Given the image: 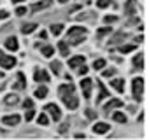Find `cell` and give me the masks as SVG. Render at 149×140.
I'll use <instances>...</instances> for the list:
<instances>
[{"label":"cell","instance_id":"37","mask_svg":"<svg viewBox=\"0 0 149 140\" xmlns=\"http://www.w3.org/2000/svg\"><path fill=\"white\" fill-rule=\"evenodd\" d=\"M116 19H118L116 16H105V18H104V21H105V23H114Z\"/></svg>","mask_w":149,"mask_h":140},{"label":"cell","instance_id":"35","mask_svg":"<svg viewBox=\"0 0 149 140\" xmlns=\"http://www.w3.org/2000/svg\"><path fill=\"white\" fill-rule=\"evenodd\" d=\"M114 72H116V70H112V68L104 70V76H105V77H112V76H114Z\"/></svg>","mask_w":149,"mask_h":140},{"label":"cell","instance_id":"34","mask_svg":"<svg viewBox=\"0 0 149 140\" xmlns=\"http://www.w3.org/2000/svg\"><path fill=\"white\" fill-rule=\"evenodd\" d=\"M86 117H88V119H95V117H97V114H95L91 109H88V110H86Z\"/></svg>","mask_w":149,"mask_h":140},{"label":"cell","instance_id":"30","mask_svg":"<svg viewBox=\"0 0 149 140\" xmlns=\"http://www.w3.org/2000/svg\"><path fill=\"white\" fill-rule=\"evenodd\" d=\"M109 32H112V28H111V26H105V28H100V30L97 32V37H104V35H107Z\"/></svg>","mask_w":149,"mask_h":140},{"label":"cell","instance_id":"6","mask_svg":"<svg viewBox=\"0 0 149 140\" xmlns=\"http://www.w3.org/2000/svg\"><path fill=\"white\" fill-rule=\"evenodd\" d=\"M91 86H93V81L91 79H83L81 81V88H83L84 98H90L91 96Z\"/></svg>","mask_w":149,"mask_h":140},{"label":"cell","instance_id":"33","mask_svg":"<svg viewBox=\"0 0 149 140\" xmlns=\"http://www.w3.org/2000/svg\"><path fill=\"white\" fill-rule=\"evenodd\" d=\"M33 117H35V112H33V110H32V109H30V110H28V112H26V114H25V119H26V121H32V119H33Z\"/></svg>","mask_w":149,"mask_h":140},{"label":"cell","instance_id":"42","mask_svg":"<svg viewBox=\"0 0 149 140\" xmlns=\"http://www.w3.org/2000/svg\"><path fill=\"white\" fill-rule=\"evenodd\" d=\"M58 2H61V4H65V2H67V0H58Z\"/></svg>","mask_w":149,"mask_h":140},{"label":"cell","instance_id":"3","mask_svg":"<svg viewBox=\"0 0 149 140\" xmlns=\"http://www.w3.org/2000/svg\"><path fill=\"white\" fill-rule=\"evenodd\" d=\"M132 88H133V98L137 102L142 100V93H144V81L140 77H135L133 82H132Z\"/></svg>","mask_w":149,"mask_h":140},{"label":"cell","instance_id":"13","mask_svg":"<svg viewBox=\"0 0 149 140\" xmlns=\"http://www.w3.org/2000/svg\"><path fill=\"white\" fill-rule=\"evenodd\" d=\"M111 130V126L107 124V123H97L95 126H93V131L95 133H98V135H102V133H107Z\"/></svg>","mask_w":149,"mask_h":140},{"label":"cell","instance_id":"1","mask_svg":"<svg viewBox=\"0 0 149 140\" xmlns=\"http://www.w3.org/2000/svg\"><path fill=\"white\" fill-rule=\"evenodd\" d=\"M58 93H60L61 102H63L68 109H77L79 100H77V96H76V88H74V84H61V86L58 88Z\"/></svg>","mask_w":149,"mask_h":140},{"label":"cell","instance_id":"24","mask_svg":"<svg viewBox=\"0 0 149 140\" xmlns=\"http://www.w3.org/2000/svg\"><path fill=\"white\" fill-rule=\"evenodd\" d=\"M112 119L118 121V123H126V116H125L123 112H114V114H112Z\"/></svg>","mask_w":149,"mask_h":140},{"label":"cell","instance_id":"26","mask_svg":"<svg viewBox=\"0 0 149 140\" xmlns=\"http://www.w3.org/2000/svg\"><path fill=\"white\" fill-rule=\"evenodd\" d=\"M51 70L58 76V74H60V70H61V63H60V61H51Z\"/></svg>","mask_w":149,"mask_h":140},{"label":"cell","instance_id":"11","mask_svg":"<svg viewBox=\"0 0 149 140\" xmlns=\"http://www.w3.org/2000/svg\"><path fill=\"white\" fill-rule=\"evenodd\" d=\"M84 60H86L84 56H74V58H70V60H68V67H70V68H77L79 65H83V63H84Z\"/></svg>","mask_w":149,"mask_h":140},{"label":"cell","instance_id":"21","mask_svg":"<svg viewBox=\"0 0 149 140\" xmlns=\"http://www.w3.org/2000/svg\"><path fill=\"white\" fill-rule=\"evenodd\" d=\"M58 49L61 53V56H68V44L63 40V42H58Z\"/></svg>","mask_w":149,"mask_h":140},{"label":"cell","instance_id":"43","mask_svg":"<svg viewBox=\"0 0 149 140\" xmlns=\"http://www.w3.org/2000/svg\"><path fill=\"white\" fill-rule=\"evenodd\" d=\"M0 77H2V74H0ZM0 89H2V84H0Z\"/></svg>","mask_w":149,"mask_h":140},{"label":"cell","instance_id":"12","mask_svg":"<svg viewBox=\"0 0 149 140\" xmlns=\"http://www.w3.org/2000/svg\"><path fill=\"white\" fill-rule=\"evenodd\" d=\"M121 105H123V102H121V100H111V102L104 107V112H105V114H109L112 109H119Z\"/></svg>","mask_w":149,"mask_h":140},{"label":"cell","instance_id":"36","mask_svg":"<svg viewBox=\"0 0 149 140\" xmlns=\"http://www.w3.org/2000/svg\"><path fill=\"white\" fill-rule=\"evenodd\" d=\"M16 14H18V16H25V14H26V9H25V7H18V9H16Z\"/></svg>","mask_w":149,"mask_h":140},{"label":"cell","instance_id":"2","mask_svg":"<svg viewBox=\"0 0 149 140\" xmlns=\"http://www.w3.org/2000/svg\"><path fill=\"white\" fill-rule=\"evenodd\" d=\"M88 37V30L86 28H83V26H72L68 32H67V44H70V46H77V44H81L84 39Z\"/></svg>","mask_w":149,"mask_h":140},{"label":"cell","instance_id":"14","mask_svg":"<svg viewBox=\"0 0 149 140\" xmlns=\"http://www.w3.org/2000/svg\"><path fill=\"white\" fill-rule=\"evenodd\" d=\"M6 47H7L9 51H18V39H16V37H9V39L6 40Z\"/></svg>","mask_w":149,"mask_h":140},{"label":"cell","instance_id":"18","mask_svg":"<svg viewBox=\"0 0 149 140\" xmlns=\"http://www.w3.org/2000/svg\"><path fill=\"white\" fill-rule=\"evenodd\" d=\"M133 67H135L137 70H140V68L144 67V58H142V54H137V56H133Z\"/></svg>","mask_w":149,"mask_h":140},{"label":"cell","instance_id":"10","mask_svg":"<svg viewBox=\"0 0 149 140\" xmlns=\"http://www.w3.org/2000/svg\"><path fill=\"white\" fill-rule=\"evenodd\" d=\"M125 11L128 16H133L135 11H137V0H126V6H125Z\"/></svg>","mask_w":149,"mask_h":140},{"label":"cell","instance_id":"20","mask_svg":"<svg viewBox=\"0 0 149 140\" xmlns=\"http://www.w3.org/2000/svg\"><path fill=\"white\" fill-rule=\"evenodd\" d=\"M4 102H6V105H16V103H19V98L16 95H7Z\"/></svg>","mask_w":149,"mask_h":140},{"label":"cell","instance_id":"28","mask_svg":"<svg viewBox=\"0 0 149 140\" xmlns=\"http://www.w3.org/2000/svg\"><path fill=\"white\" fill-rule=\"evenodd\" d=\"M37 121H39V124H42V126H46V124L49 123V117H47V116H46V114L42 112V114H40V116L37 117Z\"/></svg>","mask_w":149,"mask_h":140},{"label":"cell","instance_id":"9","mask_svg":"<svg viewBox=\"0 0 149 140\" xmlns=\"http://www.w3.org/2000/svg\"><path fill=\"white\" fill-rule=\"evenodd\" d=\"M33 77H35V81H37V82H47V81H49L47 72H46V70H40V68H37V70H35Z\"/></svg>","mask_w":149,"mask_h":140},{"label":"cell","instance_id":"23","mask_svg":"<svg viewBox=\"0 0 149 140\" xmlns=\"http://www.w3.org/2000/svg\"><path fill=\"white\" fill-rule=\"evenodd\" d=\"M46 95H47V88H46V86H40V88L35 89V96H37V98H44Z\"/></svg>","mask_w":149,"mask_h":140},{"label":"cell","instance_id":"41","mask_svg":"<svg viewBox=\"0 0 149 140\" xmlns=\"http://www.w3.org/2000/svg\"><path fill=\"white\" fill-rule=\"evenodd\" d=\"M13 2H14V4H19V2H23V0H13Z\"/></svg>","mask_w":149,"mask_h":140},{"label":"cell","instance_id":"15","mask_svg":"<svg viewBox=\"0 0 149 140\" xmlns=\"http://www.w3.org/2000/svg\"><path fill=\"white\" fill-rule=\"evenodd\" d=\"M13 86H14L16 89H25V88H26V82H25V76H23L21 72L18 74V81H16Z\"/></svg>","mask_w":149,"mask_h":140},{"label":"cell","instance_id":"27","mask_svg":"<svg viewBox=\"0 0 149 140\" xmlns=\"http://www.w3.org/2000/svg\"><path fill=\"white\" fill-rule=\"evenodd\" d=\"M104 67H105V60H102V58L100 60H95V63H93V68L95 70H102Z\"/></svg>","mask_w":149,"mask_h":140},{"label":"cell","instance_id":"19","mask_svg":"<svg viewBox=\"0 0 149 140\" xmlns=\"http://www.w3.org/2000/svg\"><path fill=\"white\" fill-rule=\"evenodd\" d=\"M125 82H123V79H114L112 81V86H114V89L118 91V93H123L125 91V86H123Z\"/></svg>","mask_w":149,"mask_h":140},{"label":"cell","instance_id":"38","mask_svg":"<svg viewBox=\"0 0 149 140\" xmlns=\"http://www.w3.org/2000/svg\"><path fill=\"white\" fill-rule=\"evenodd\" d=\"M23 107H25V109H32V107H33V102H32V100H25V102H23Z\"/></svg>","mask_w":149,"mask_h":140},{"label":"cell","instance_id":"32","mask_svg":"<svg viewBox=\"0 0 149 140\" xmlns=\"http://www.w3.org/2000/svg\"><path fill=\"white\" fill-rule=\"evenodd\" d=\"M53 51H54V49H53L51 46H44V47H42V54H44V56H51Z\"/></svg>","mask_w":149,"mask_h":140},{"label":"cell","instance_id":"7","mask_svg":"<svg viewBox=\"0 0 149 140\" xmlns=\"http://www.w3.org/2000/svg\"><path fill=\"white\" fill-rule=\"evenodd\" d=\"M19 121H21V117H19L18 114L4 116V117H2V123H4V124H7V126H16V124H19Z\"/></svg>","mask_w":149,"mask_h":140},{"label":"cell","instance_id":"29","mask_svg":"<svg viewBox=\"0 0 149 140\" xmlns=\"http://www.w3.org/2000/svg\"><path fill=\"white\" fill-rule=\"evenodd\" d=\"M109 6H111V0H97V7H100V9H105Z\"/></svg>","mask_w":149,"mask_h":140},{"label":"cell","instance_id":"4","mask_svg":"<svg viewBox=\"0 0 149 140\" xmlns=\"http://www.w3.org/2000/svg\"><path fill=\"white\" fill-rule=\"evenodd\" d=\"M44 110H46V112H49V116H51L54 121H60V117H61V110H60L54 103H47V105L44 107Z\"/></svg>","mask_w":149,"mask_h":140},{"label":"cell","instance_id":"16","mask_svg":"<svg viewBox=\"0 0 149 140\" xmlns=\"http://www.w3.org/2000/svg\"><path fill=\"white\" fill-rule=\"evenodd\" d=\"M98 98H97V102H100V100H104V98H107L109 96V93H107V89H105V86L102 84V82H98Z\"/></svg>","mask_w":149,"mask_h":140},{"label":"cell","instance_id":"39","mask_svg":"<svg viewBox=\"0 0 149 140\" xmlns=\"http://www.w3.org/2000/svg\"><path fill=\"white\" fill-rule=\"evenodd\" d=\"M7 16H9V12H7V11H0V19H6Z\"/></svg>","mask_w":149,"mask_h":140},{"label":"cell","instance_id":"8","mask_svg":"<svg viewBox=\"0 0 149 140\" xmlns=\"http://www.w3.org/2000/svg\"><path fill=\"white\" fill-rule=\"evenodd\" d=\"M51 4H53V0H40V2H37V4H33L32 6V12H37V11H42V9H47V7H51Z\"/></svg>","mask_w":149,"mask_h":140},{"label":"cell","instance_id":"5","mask_svg":"<svg viewBox=\"0 0 149 140\" xmlns=\"http://www.w3.org/2000/svg\"><path fill=\"white\" fill-rule=\"evenodd\" d=\"M16 65V58L14 56H6L0 53V67H4V68H13Z\"/></svg>","mask_w":149,"mask_h":140},{"label":"cell","instance_id":"25","mask_svg":"<svg viewBox=\"0 0 149 140\" xmlns=\"http://www.w3.org/2000/svg\"><path fill=\"white\" fill-rule=\"evenodd\" d=\"M61 30H63V25H61V23H58V25H53V26H51V33H53V35H60V33H61Z\"/></svg>","mask_w":149,"mask_h":140},{"label":"cell","instance_id":"40","mask_svg":"<svg viewBox=\"0 0 149 140\" xmlns=\"http://www.w3.org/2000/svg\"><path fill=\"white\" fill-rule=\"evenodd\" d=\"M67 126H68V124H61V128H60V131H61V133H63V131H67Z\"/></svg>","mask_w":149,"mask_h":140},{"label":"cell","instance_id":"31","mask_svg":"<svg viewBox=\"0 0 149 140\" xmlns=\"http://www.w3.org/2000/svg\"><path fill=\"white\" fill-rule=\"evenodd\" d=\"M77 72H79V76H86V74H88V67H86L84 63L79 65V67H77Z\"/></svg>","mask_w":149,"mask_h":140},{"label":"cell","instance_id":"17","mask_svg":"<svg viewBox=\"0 0 149 140\" xmlns=\"http://www.w3.org/2000/svg\"><path fill=\"white\" fill-rule=\"evenodd\" d=\"M35 28H37V25H35V23H25V25L21 26V32L26 35V33H32Z\"/></svg>","mask_w":149,"mask_h":140},{"label":"cell","instance_id":"22","mask_svg":"<svg viewBox=\"0 0 149 140\" xmlns=\"http://www.w3.org/2000/svg\"><path fill=\"white\" fill-rule=\"evenodd\" d=\"M132 51H135V46H133V44H125V46H121V47H119V53H123V54L132 53Z\"/></svg>","mask_w":149,"mask_h":140}]
</instances>
